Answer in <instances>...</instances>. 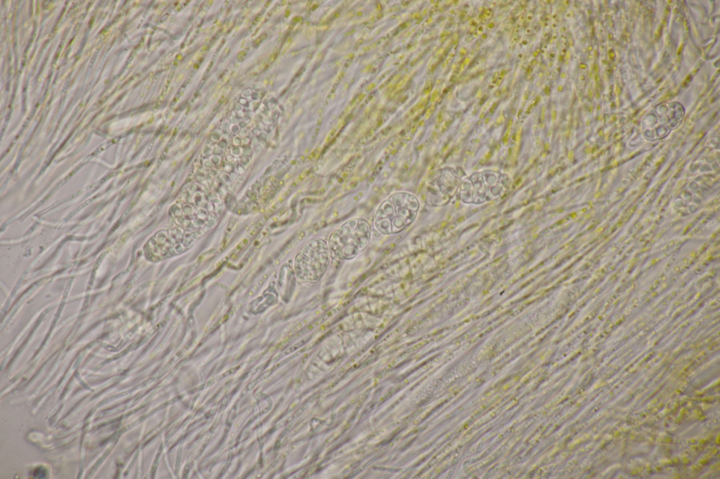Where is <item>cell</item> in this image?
<instances>
[{
  "label": "cell",
  "mask_w": 720,
  "mask_h": 479,
  "mask_svg": "<svg viewBox=\"0 0 720 479\" xmlns=\"http://www.w3.org/2000/svg\"><path fill=\"white\" fill-rule=\"evenodd\" d=\"M419 200L413 194L400 191L389 195L374 213V226L382 235L401 232L416 220Z\"/></svg>",
  "instance_id": "obj_1"
},
{
  "label": "cell",
  "mask_w": 720,
  "mask_h": 479,
  "mask_svg": "<svg viewBox=\"0 0 720 479\" xmlns=\"http://www.w3.org/2000/svg\"><path fill=\"white\" fill-rule=\"evenodd\" d=\"M371 237V226L364 218H350L335 229L327 243L331 258L352 260L366 249Z\"/></svg>",
  "instance_id": "obj_2"
},
{
  "label": "cell",
  "mask_w": 720,
  "mask_h": 479,
  "mask_svg": "<svg viewBox=\"0 0 720 479\" xmlns=\"http://www.w3.org/2000/svg\"><path fill=\"white\" fill-rule=\"evenodd\" d=\"M328 243L322 238H313L301 249L295 258L294 268L302 282L316 283L326 272L330 261Z\"/></svg>",
  "instance_id": "obj_3"
}]
</instances>
